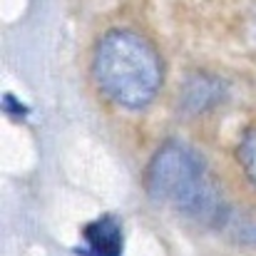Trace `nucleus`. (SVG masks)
<instances>
[{
  "label": "nucleus",
  "instance_id": "1",
  "mask_svg": "<svg viewBox=\"0 0 256 256\" xmlns=\"http://www.w3.org/2000/svg\"><path fill=\"white\" fill-rule=\"evenodd\" d=\"M144 186L150 196L192 222L222 229L232 224V206L226 194L202 160L184 142H164L150 160L144 172Z\"/></svg>",
  "mask_w": 256,
  "mask_h": 256
},
{
  "label": "nucleus",
  "instance_id": "2",
  "mask_svg": "<svg viewBox=\"0 0 256 256\" xmlns=\"http://www.w3.org/2000/svg\"><path fill=\"white\" fill-rule=\"evenodd\" d=\"M94 82L124 110L147 107L162 87V60L154 45L132 30H110L100 38L92 58Z\"/></svg>",
  "mask_w": 256,
  "mask_h": 256
},
{
  "label": "nucleus",
  "instance_id": "3",
  "mask_svg": "<svg viewBox=\"0 0 256 256\" xmlns=\"http://www.w3.org/2000/svg\"><path fill=\"white\" fill-rule=\"evenodd\" d=\"M85 256H122V226L117 216H100L82 232Z\"/></svg>",
  "mask_w": 256,
  "mask_h": 256
},
{
  "label": "nucleus",
  "instance_id": "4",
  "mask_svg": "<svg viewBox=\"0 0 256 256\" xmlns=\"http://www.w3.org/2000/svg\"><path fill=\"white\" fill-rule=\"evenodd\" d=\"M222 94H224V87L219 80L206 78V75H196L184 85L182 104L189 112H204V110H212L214 104H219Z\"/></svg>",
  "mask_w": 256,
  "mask_h": 256
},
{
  "label": "nucleus",
  "instance_id": "5",
  "mask_svg": "<svg viewBox=\"0 0 256 256\" xmlns=\"http://www.w3.org/2000/svg\"><path fill=\"white\" fill-rule=\"evenodd\" d=\"M236 154H239V162H242V167L246 172V176L252 179V184L256 186V127H252L242 137Z\"/></svg>",
  "mask_w": 256,
  "mask_h": 256
}]
</instances>
